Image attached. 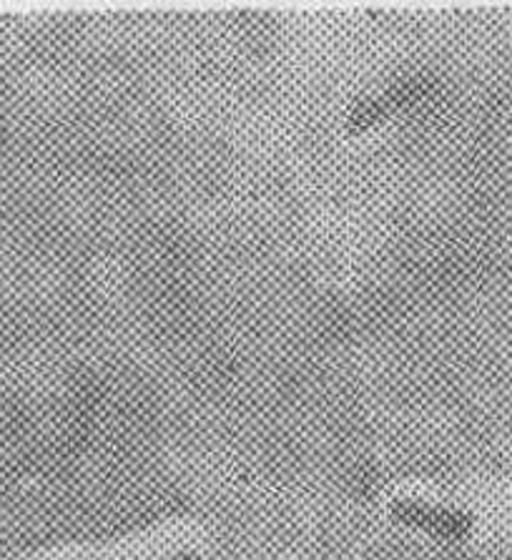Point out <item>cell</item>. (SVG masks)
I'll use <instances>...</instances> for the list:
<instances>
[{
  "label": "cell",
  "instance_id": "1",
  "mask_svg": "<svg viewBox=\"0 0 512 560\" xmlns=\"http://www.w3.org/2000/svg\"><path fill=\"white\" fill-rule=\"evenodd\" d=\"M389 517L407 528L430 533L434 538L465 540L475 530V515L459 508L427 503L420 498H395L387 508Z\"/></svg>",
  "mask_w": 512,
  "mask_h": 560
},
{
  "label": "cell",
  "instance_id": "2",
  "mask_svg": "<svg viewBox=\"0 0 512 560\" xmlns=\"http://www.w3.org/2000/svg\"><path fill=\"white\" fill-rule=\"evenodd\" d=\"M417 96H420V83L417 81L397 83L395 89L384 91L380 96L362 101L360 106H354L345 121V131L349 136H362L366 131H372L374 126L387 121L392 114L399 112V108H405L409 101Z\"/></svg>",
  "mask_w": 512,
  "mask_h": 560
},
{
  "label": "cell",
  "instance_id": "3",
  "mask_svg": "<svg viewBox=\"0 0 512 560\" xmlns=\"http://www.w3.org/2000/svg\"><path fill=\"white\" fill-rule=\"evenodd\" d=\"M161 560H201V558H199V553H196V550H178V553H171V556L161 558Z\"/></svg>",
  "mask_w": 512,
  "mask_h": 560
}]
</instances>
